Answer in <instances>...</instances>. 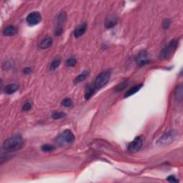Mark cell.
<instances>
[{"label": "cell", "instance_id": "7c38bea8", "mask_svg": "<svg viewBox=\"0 0 183 183\" xmlns=\"http://www.w3.org/2000/svg\"><path fill=\"white\" fill-rule=\"evenodd\" d=\"M17 33V29L14 26L10 25V26L7 27L3 31V34L5 36H8V37H12V36L15 35Z\"/></svg>", "mask_w": 183, "mask_h": 183}, {"label": "cell", "instance_id": "2e32d148", "mask_svg": "<svg viewBox=\"0 0 183 183\" xmlns=\"http://www.w3.org/2000/svg\"><path fill=\"white\" fill-rule=\"evenodd\" d=\"M96 91V89L95 88V87H92V85L89 84L87 86V87L86 90V93H85V99H89L90 98V97H92V95L95 94V92Z\"/></svg>", "mask_w": 183, "mask_h": 183}, {"label": "cell", "instance_id": "603a6c76", "mask_svg": "<svg viewBox=\"0 0 183 183\" xmlns=\"http://www.w3.org/2000/svg\"><path fill=\"white\" fill-rule=\"evenodd\" d=\"M170 24H171V21L169 19H164V21L162 22V27L164 30H167L169 28Z\"/></svg>", "mask_w": 183, "mask_h": 183}, {"label": "cell", "instance_id": "5bb4252c", "mask_svg": "<svg viewBox=\"0 0 183 183\" xmlns=\"http://www.w3.org/2000/svg\"><path fill=\"white\" fill-rule=\"evenodd\" d=\"M18 85L16 84H7L6 87H5V92H6L7 94H8V95H12V94H13L17 90H18Z\"/></svg>", "mask_w": 183, "mask_h": 183}, {"label": "cell", "instance_id": "9a60e30c", "mask_svg": "<svg viewBox=\"0 0 183 183\" xmlns=\"http://www.w3.org/2000/svg\"><path fill=\"white\" fill-rule=\"evenodd\" d=\"M142 84H141L135 85V87H133L131 88L130 90H128V91L126 92V94L124 95V97H130V96L135 95V93H137V92H138L141 88H142Z\"/></svg>", "mask_w": 183, "mask_h": 183}, {"label": "cell", "instance_id": "9c48e42d", "mask_svg": "<svg viewBox=\"0 0 183 183\" xmlns=\"http://www.w3.org/2000/svg\"><path fill=\"white\" fill-rule=\"evenodd\" d=\"M118 22V19L115 15H110L106 18L104 21V26L107 29L112 28Z\"/></svg>", "mask_w": 183, "mask_h": 183}, {"label": "cell", "instance_id": "d4e9b609", "mask_svg": "<svg viewBox=\"0 0 183 183\" xmlns=\"http://www.w3.org/2000/svg\"><path fill=\"white\" fill-rule=\"evenodd\" d=\"M126 84H127L126 82L122 83V84L118 85V86L117 87V88H116V90H117V91H120V90H123V89H124L126 87Z\"/></svg>", "mask_w": 183, "mask_h": 183}, {"label": "cell", "instance_id": "ffe728a7", "mask_svg": "<svg viewBox=\"0 0 183 183\" xmlns=\"http://www.w3.org/2000/svg\"><path fill=\"white\" fill-rule=\"evenodd\" d=\"M52 117L54 119H59L64 118V117H66V114L61 112H56L52 114Z\"/></svg>", "mask_w": 183, "mask_h": 183}, {"label": "cell", "instance_id": "ac0fdd59", "mask_svg": "<svg viewBox=\"0 0 183 183\" xmlns=\"http://www.w3.org/2000/svg\"><path fill=\"white\" fill-rule=\"evenodd\" d=\"M182 85H180L177 89L176 93H175V97H176V99L177 100L181 101L182 99Z\"/></svg>", "mask_w": 183, "mask_h": 183}, {"label": "cell", "instance_id": "ba28073f", "mask_svg": "<svg viewBox=\"0 0 183 183\" xmlns=\"http://www.w3.org/2000/svg\"><path fill=\"white\" fill-rule=\"evenodd\" d=\"M135 61L137 64L139 65V66H142V65L147 64L148 62H150L147 53L145 51H142L139 52L135 58Z\"/></svg>", "mask_w": 183, "mask_h": 183}, {"label": "cell", "instance_id": "5b68a950", "mask_svg": "<svg viewBox=\"0 0 183 183\" xmlns=\"http://www.w3.org/2000/svg\"><path fill=\"white\" fill-rule=\"evenodd\" d=\"M143 144V138L142 136H138L128 144L127 150L130 153H136L138 152Z\"/></svg>", "mask_w": 183, "mask_h": 183}, {"label": "cell", "instance_id": "cb8c5ba5", "mask_svg": "<svg viewBox=\"0 0 183 183\" xmlns=\"http://www.w3.org/2000/svg\"><path fill=\"white\" fill-rule=\"evenodd\" d=\"M31 107H32V104H31V102H27L25 103V104H24V106L22 107V110L24 112L29 111V110L31 109Z\"/></svg>", "mask_w": 183, "mask_h": 183}, {"label": "cell", "instance_id": "44dd1931", "mask_svg": "<svg viewBox=\"0 0 183 183\" xmlns=\"http://www.w3.org/2000/svg\"><path fill=\"white\" fill-rule=\"evenodd\" d=\"M55 147L54 145H52V144H44L42 147H41V150L44 153H48V152H51L53 150Z\"/></svg>", "mask_w": 183, "mask_h": 183}, {"label": "cell", "instance_id": "4316f807", "mask_svg": "<svg viewBox=\"0 0 183 183\" xmlns=\"http://www.w3.org/2000/svg\"><path fill=\"white\" fill-rule=\"evenodd\" d=\"M167 180L169 181V182H178V180H177V179L175 178V177H174V176L168 177Z\"/></svg>", "mask_w": 183, "mask_h": 183}, {"label": "cell", "instance_id": "277c9868", "mask_svg": "<svg viewBox=\"0 0 183 183\" xmlns=\"http://www.w3.org/2000/svg\"><path fill=\"white\" fill-rule=\"evenodd\" d=\"M110 77H111V72L110 71H104L101 72L99 75L96 77L94 87L96 90H99L102 88L105 85L108 83L110 80Z\"/></svg>", "mask_w": 183, "mask_h": 183}, {"label": "cell", "instance_id": "e0dca14e", "mask_svg": "<svg viewBox=\"0 0 183 183\" xmlns=\"http://www.w3.org/2000/svg\"><path fill=\"white\" fill-rule=\"evenodd\" d=\"M60 64H61V59H59V58H56V59H54V60L52 61L51 64H50V71H54V70L60 65Z\"/></svg>", "mask_w": 183, "mask_h": 183}, {"label": "cell", "instance_id": "4fadbf2b", "mask_svg": "<svg viewBox=\"0 0 183 183\" xmlns=\"http://www.w3.org/2000/svg\"><path fill=\"white\" fill-rule=\"evenodd\" d=\"M89 72L88 71H84L81 72V74H79V75L77 76L76 78L74 79V83H75V84H79V83L82 82L83 81L85 80V79L87 78V77L89 76Z\"/></svg>", "mask_w": 183, "mask_h": 183}, {"label": "cell", "instance_id": "52a82bcc", "mask_svg": "<svg viewBox=\"0 0 183 183\" xmlns=\"http://www.w3.org/2000/svg\"><path fill=\"white\" fill-rule=\"evenodd\" d=\"M175 137V134L173 132H170L164 134V135H162L157 141V144H170V142H173V139Z\"/></svg>", "mask_w": 183, "mask_h": 183}, {"label": "cell", "instance_id": "3957f363", "mask_svg": "<svg viewBox=\"0 0 183 183\" xmlns=\"http://www.w3.org/2000/svg\"><path fill=\"white\" fill-rule=\"evenodd\" d=\"M178 41L176 39H173L165 47L163 48V50L161 51L160 54L159 55V59L161 60H166L171 56L173 51H175V49L177 48Z\"/></svg>", "mask_w": 183, "mask_h": 183}, {"label": "cell", "instance_id": "8fae6325", "mask_svg": "<svg viewBox=\"0 0 183 183\" xmlns=\"http://www.w3.org/2000/svg\"><path fill=\"white\" fill-rule=\"evenodd\" d=\"M53 44V41L52 39L50 37H47L42 39L41 41L40 44H39V47L42 50H45V49L50 48Z\"/></svg>", "mask_w": 183, "mask_h": 183}, {"label": "cell", "instance_id": "6da1fadb", "mask_svg": "<svg viewBox=\"0 0 183 183\" xmlns=\"http://www.w3.org/2000/svg\"><path fill=\"white\" fill-rule=\"evenodd\" d=\"M24 144V139L22 137L17 135L6 139L3 144V147L6 151L15 152L22 148Z\"/></svg>", "mask_w": 183, "mask_h": 183}, {"label": "cell", "instance_id": "7a4b0ae2", "mask_svg": "<svg viewBox=\"0 0 183 183\" xmlns=\"http://www.w3.org/2000/svg\"><path fill=\"white\" fill-rule=\"evenodd\" d=\"M75 135L72 133L71 130H64L56 137L55 141L59 145H67L72 144L75 141Z\"/></svg>", "mask_w": 183, "mask_h": 183}, {"label": "cell", "instance_id": "7402d4cb", "mask_svg": "<svg viewBox=\"0 0 183 183\" xmlns=\"http://www.w3.org/2000/svg\"><path fill=\"white\" fill-rule=\"evenodd\" d=\"M61 104L64 107H70L73 105V102L71 99L70 98H65L61 102Z\"/></svg>", "mask_w": 183, "mask_h": 183}, {"label": "cell", "instance_id": "8992f818", "mask_svg": "<svg viewBox=\"0 0 183 183\" xmlns=\"http://www.w3.org/2000/svg\"><path fill=\"white\" fill-rule=\"evenodd\" d=\"M41 19L40 13H39L38 12H33L27 15V21L28 24L31 25V26H34V25H37L40 22Z\"/></svg>", "mask_w": 183, "mask_h": 183}, {"label": "cell", "instance_id": "484cf974", "mask_svg": "<svg viewBox=\"0 0 183 183\" xmlns=\"http://www.w3.org/2000/svg\"><path fill=\"white\" fill-rule=\"evenodd\" d=\"M32 69L30 67H26L23 70V72H24V74H26V75H30V73H32Z\"/></svg>", "mask_w": 183, "mask_h": 183}, {"label": "cell", "instance_id": "d6986e66", "mask_svg": "<svg viewBox=\"0 0 183 183\" xmlns=\"http://www.w3.org/2000/svg\"><path fill=\"white\" fill-rule=\"evenodd\" d=\"M66 64L67 66L70 67H75L77 64V59L73 57L69 58L66 61Z\"/></svg>", "mask_w": 183, "mask_h": 183}, {"label": "cell", "instance_id": "30bf717a", "mask_svg": "<svg viewBox=\"0 0 183 183\" xmlns=\"http://www.w3.org/2000/svg\"><path fill=\"white\" fill-rule=\"evenodd\" d=\"M87 23H83L81 25H79L75 29V30L74 31V36H75V38H79L81 37L85 33L87 30Z\"/></svg>", "mask_w": 183, "mask_h": 183}]
</instances>
